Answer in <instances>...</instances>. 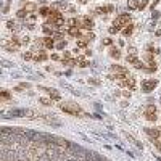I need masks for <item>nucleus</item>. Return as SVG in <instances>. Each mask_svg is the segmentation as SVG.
Segmentation results:
<instances>
[{
	"label": "nucleus",
	"instance_id": "nucleus-36",
	"mask_svg": "<svg viewBox=\"0 0 161 161\" xmlns=\"http://www.w3.org/2000/svg\"><path fill=\"white\" fill-rule=\"evenodd\" d=\"M113 44V39H105L103 40V45H111Z\"/></svg>",
	"mask_w": 161,
	"mask_h": 161
},
{
	"label": "nucleus",
	"instance_id": "nucleus-35",
	"mask_svg": "<svg viewBox=\"0 0 161 161\" xmlns=\"http://www.w3.org/2000/svg\"><path fill=\"white\" fill-rule=\"evenodd\" d=\"M129 53H131V55H137V49H135V47H129Z\"/></svg>",
	"mask_w": 161,
	"mask_h": 161
},
{
	"label": "nucleus",
	"instance_id": "nucleus-13",
	"mask_svg": "<svg viewBox=\"0 0 161 161\" xmlns=\"http://www.w3.org/2000/svg\"><path fill=\"white\" fill-rule=\"evenodd\" d=\"M81 27H68V34H69V36H71V37H81Z\"/></svg>",
	"mask_w": 161,
	"mask_h": 161
},
{
	"label": "nucleus",
	"instance_id": "nucleus-7",
	"mask_svg": "<svg viewBox=\"0 0 161 161\" xmlns=\"http://www.w3.org/2000/svg\"><path fill=\"white\" fill-rule=\"evenodd\" d=\"M66 27H82V19H79V18L66 19Z\"/></svg>",
	"mask_w": 161,
	"mask_h": 161
},
{
	"label": "nucleus",
	"instance_id": "nucleus-1",
	"mask_svg": "<svg viewBox=\"0 0 161 161\" xmlns=\"http://www.w3.org/2000/svg\"><path fill=\"white\" fill-rule=\"evenodd\" d=\"M60 108L65 113H69V115H73V116H84V111H82L81 107L76 103H60Z\"/></svg>",
	"mask_w": 161,
	"mask_h": 161
},
{
	"label": "nucleus",
	"instance_id": "nucleus-5",
	"mask_svg": "<svg viewBox=\"0 0 161 161\" xmlns=\"http://www.w3.org/2000/svg\"><path fill=\"white\" fill-rule=\"evenodd\" d=\"M158 85V81L156 79H148V81H143L142 82V89H143V92H151L153 89Z\"/></svg>",
	"mask_w": 161,
	"mask_h": 161
},
{
	"label": "nucleus",
	"instance_id": "nucleus-23",
	"mask_svg": "<svg viewBox=\"0 0 161 161\" xmlns=\"http://www.w3.org/2000/svg\"><path fill=\"white\" fill-rule=\"evenodd\" d=\"M39 15H40V16H49V15H50V8H47V7H44V8H40V11H39Z\"/></svg>",
	"mask_w": 161,
	"mask_h": 161
},
{
	"label": "nucleus",
	"instance_id": "nucleus-34",
	"mask_svg": "<svg viewBox=\"0 0 161 161\" xmlns=\"http://www.w3.org/2000/svg\"><path fill=\"white\" fill-rule=\"evenodd\" d=\"M31 42V39L29 37H23V40H21V45H27Z\"/></svg>",
	"mask_w": 161,
	"mask_h": 161
},
{
	"label": "nucleus",
	"instance_id": "nucleus-25",
	"mask_svg": "<svg viewBox=\"0 0 161 161\" xmlns=\"http://www.w3.org/2000/svg\"><path fill=\"white\" fill-rule=\"evenodd\" d=\"M119 31H123L119 26H115V24H113L111 27H110V32H111V34H116V32H119Z\"/></svg>",
	"mask_w": 161,
	"mask_h": 161
},
{
	"label": "nucleus",
	"instance_id": "nucleus-19",
	"mask_svg": "<svg viewBox=\"0 0 161 161\" xmlns=\"http://www.w3.org/2000/svg\"><path fill=\"white\" fill-rule=\"evenodd\" d=\"M139 3H140V0H129L127 5L131 10H139Z\"/></svg>",
	"mask_w": 161,
	"mask_h": 161
},
{
	"label": "nucleus",
	"instance_id": "nucleus-11",
	"mask_svg": "<svg viewBox=\"0 0 161 161\" xmlns=\"http://www.w3.org/2000/svg\"><path fill=\"white\" fill-rule=\"evenodd\" d=\"M47 58H49V55H47L44 50H40V52H37L34 55V61H45Z\"/></svg>",
	"mask_w": 161,
	"mask_h": 161
},
{
	"label": "nucleus",
	"instance_id": "nucleus-21",
	"mask_svg": "<svg viewBox=\"0 0 161 161\" xmlns=\"http://www.w3.org/2000/svg\"><path fill=\"white\" fill-rule=\"evenodd\" d=\"M39 101H40L42 105H45V107H50V105H53V99H39Z\"/></svg>",
	"mask_w": 161,
	"mask_h": 161
},
{
	"label": "nucleus",
	"instance_id": "nucleus-28",
	"mask_svg": "<svg viewBox=\"0 0 161 161\" xmlns=\"http://www.w3.org/2000/svg\"><path fill=\"white\" fill-rule=\"evenodd\" d=\"M26 16H27V11H26L24 8L18 11V18H26Z\"/></svg>",
	"mask_w": 161,
	"mask_h": 161
},
{
	"label": "nucleus",
	"instance_id": "nucleus-33",
	"mask_svg": "<svg viewBox=\"0 0 161 161\" xmlns=\"http://www.w3.org/2000/svg\"><path fill=\"white\" fill-rule=\"evenodd\" d=\"M65 47H66V42H65V40H61L60 44L57 45V49H58V50H63V49H65Z\"/></svg>",
	"mask_w": 161,
	"mask_h": 161
},
{
	"label": "nucleus",
	"instance_id": "nucleus-14",
	"mask_svg": "<svg viewBox=\"0 0 161 161\" xmlns=\"http://www.w3.org/2000/svg\"><path fill=\"white\" fill-rule=\"evenodd\" d=\"M89 42H90V39H89V37H85V36L77 37V47H87Z\"/></svg>",
	"mask_w": 161,
	"mask_h": 161
},
{
	"label": "nucleus",
	"instance_id": "nucleus-2",
	"mask_svg": "<svg viewBox=\"0 0 161 161\" xmlns=\"http://www.w3.org/2000/svg\"><path fill=\"white\" fill-rule=\"evenodd\" d=\"M115 26H119L121 29H124L127 24H131V15L129 13H123V15H118L115 23H113Z\"/></svg>",
	"mask_w": 161,
	"mask_h": 161
},
{
	"label": "nucleus",
	"instance_id": "nucleus-3",
	"mask_svg": "<svg viewBox=\"0 0 161 161\" xmlns=\"http://www.w3.org/2000/svg\"><path fill=\"white\" fill-rule=\"evenodd\" d=\"M19 45H21V40H19L18 37H11L8 42H5L3 47H5V50H8V52H16L19 49Z\"/></svg>",
	"mask_w": 161,
	"mask_h": 161
},
{
	"label": "nucleus",
	"instance_id": "nucleus-29",
	"mask_svg": "<svg viewBox=\"0 0 161 161\" xmlns=\"http://www.w3.org/2000/svg\"><path fill=\"white\" fill-rule=\"evenodd\" d=\"M53 7H57V8H66V7H68V3H66V2H60V3H55Z\"/></svg>",
	"mask_w": 161,
	"mask_h": 161
},
{
	"label": "nucleus",
	"instance_id": "nucleus-26",
	"mask_svg": "<svg viewBox=\"0 0 161 161\" xmlns=\"http://www.w3.org/2000/svg\"><path fill=\"white\" fill-rule=\"evenodd\" d=\"M29 87H31V85H29V84H27V82H24V84H21V85H18V87H16V89H15V90H18V92H21V90H23V89H29Z\"/></svg>",
	"mask_w": 161,
	"mask_h": 161
},
{
	"label": "nucleus",
	"instance_id": "nucleus-12",
	"mask_svg": "<svg viewBox=\"0 0 161 161\" xmlns=\"http://www.w3.org/2000/svg\"><path fill=\"white\" fill-rule=\"evenodd\" d=\"M111 71L116 73V74H129L127 69L123 68V66H118V65H113V66H111Z\"/></svg>",
	"mask_w": 161,
	"mask_h": 161
},
{
	"label": "nucleus",
	"instance_id": "nucleus-24",
	"mask_svg": "<svg viewBox=\"0 0 161 161\" xmlns=\"http://www.w3.org/2000/svg\"><path fill=\"white\" fill-rule=\"evenodd\" d=\"M23 58H24V60H34V52H26V53H23Z\"/></svg>",
	"mask_w": 161,
	"mask_h": 161
},
{
	"label": "nucleus",
	"instance_id": "nucleus-30",
	"mask_svg": "<svg viewBox=\"0 0 161 161\" xmlns=\"http://www.w3.org/2000/svg\"><path fill=\"white\" fill-rule=\"evenodd\" d=\"M2 99L3 100H10V93L7 90H2Z\"/></svg>",
	"mask_w": 161,
	"mask_h": 161
},
{
	"label": "nucleus",
	"instance_id": "nucleus-31",
	"mask_svg": "<svg viewBox=\"0 0 161 161\" xmlns=\"http://www.w3.org/2000/svg\"><path fill=\"white\" fill-rule=\"evenodd\" d=\"M7 27H8V29H15L16 24H15V21H7Z\"/></svg>",
	"mask_w": 161,
	"mask_h": 161
},
{
	"label": "nucleus",
	"instance_id": "nucleus-18",
	"mask_svg": "<svg viewBox=\"0 0 161 161\" xmlns=\"http://www.w3.org/2000/svg\"><path fill=\"white\" fill-rule=\"evenodd\" d=\"M110 55H111L113 58H121V52H119V49H116V47H111V49H110Z\"/></svg>",
	"mask_w": 161,
	"mask_h": 161
},
{
	"label": "nucleus",
	"instance_id": "nucleus-8",
	"mask_svg": "<svg viewBox=\"0 0 161 161\" xmlns=\"http://www.w3.org/2000/svg\"><path fill=\"white\" fill-rule=\"evenodd\" d=\"M39 89H40V90H45V92L50 95V99H53V100H60V99H61L60 92H57L55 89H47V87H39Z\"/></svg>",
	"mask_w": 161,
	"mask_h": 161
},
{
	"label": "nucleus",
	"instance_id": "nucleus-9",
	"mask_svg": "<svg viewBox=\"0 0 161 161\" xmlns=\"http://www.w3.org/2000/svg\"><path fill=\"white\" fill-rule=\"evenodd\" d=\"M42 42H44V47H45V49H53V47H55V39H53L52 36L42 37Z\"/></svg>",
	"mask_w": 161,
	"mask_h": 161
},
{
	"label": "nucleus",
	"instance_id": "nucleus-38",
	"mask_svg": "<svg viewBox=\"0 0 161 161\" xmlns=\"http://www.w3.org/2000/svg\"><path fill=\"white\" fill-rule=\"evenodd\" d=\"M79 3H82V5H84V3H87V0H79Z\"/></svg>",
	"mask_w": 161,
	"mask_h": 161
},
{
	"label": "nucleus",
	"instance_id": "nucleus-27",
	"mask_svg": "<svg viewBox=\"0 0 161 161\" xmlns=\"http://www.w3.org/2000/svg\"><path fill=\"white\" fill-rule=\"evenodd\" d=\"M153 145H155V147L161 151V140H160V137H158V139H153Z\"/></svg>",
	"mask_w": 161,
	"mask_h": 161
},
{
	"label": "nucleus",
	"instance_id": "nucleus-22",
	"mask_svg": "<svg viewBox=\"0 0 161 161\" xmlns=\"http://www.w3.org/2000/svg\"><path fill=\"white\" fill-rule=\"evenodd\" d=\"M76 60H77V66H81V68H84V66H87V65H89L87 60H85V58H82V57H77Z\"/></svg>",
	"mask_w": 161,
	"mask_h": 161
},
{
	"label": "nucleus",
	"instance_id": "nucleus-20",
	"mask_svg": "<svg viewBox=\"0 0 161 161\" xmlns=\"http://www.w3.org/2000/svg\"><path fill=\"white\" fill-rule=\"evenodd\" d=\"M126 60H127V63H132V65H135V63L139 61V58H137V55H131V53H129L127 57H126Z\"/></svg>",
	"mask_w": 161,
	"mask_h": 161
},
{
	"label": "nucleus",
	"instance_id": "nucleus-16",
	"mask_svg": "<svg viewBox=\"0 0 161 161\" xmlns=\"http://www.w3.org/2000/svg\"><path fill=\"white\" fill-rule=\"evenodd\" d=\"M132 31H134V26H132V24H127L123 31H121V32H123V36H124V37H129V36L132 34Z\"/></svg>",
	"mask_w": 161,
	"mask_h": 161
},
{
	"label": "nucleus",
	"instance_id": "nucleus-17",
	"mask_svg": "<svg viewBox=\"0 0 161 161\" xmlns=\"http://www.w3.org/2000/svg\"><path fill=\"white\" fill-rule=\"evenodd\" d=\"M145 132H147L150 137H153V139H158V137H160V131H155V129L147 127V129H145Z\"/></svg>",
	"mask_w": 161,
	"mask_h": 161
},
{
	"label": "nucleus",
	"instance_id": "nucleus-4",
	"mask_svg": "<svg viewBox=\"0 0 161 161\" xmlns=\"http://www.w3.org/2000/svg\"><path fill=\"white\" fill-rule=\"evenodd\" d=\"M145 118H147L148 121H156V108H155V105H148V107L145 108Z\"/></svg>",
	"mask_w": 161,
	"mask_h": 161
},
{
	"label": "nucleus",
	"instance_id": "nucleus-32",
	"mask_svg": "<svg viewBox=\"0 0 161 161\" xmlns=\"http://www.w3.org/2000/svg\"><path fill=\"white\" fill-rule=\"evenodd\" d=\"M147 7V0H140V3H139V10H142Z\"/></svg>",
	"mask_w": 161,
	"mask_h": 161
},
{
	"label": "nucleus",
	"instance_id": "nucleus-15",
	"mask_svg": "<svg viewBox=\"0 0 161 161\" xmlns=\"http://www.w3.org/2000/svg\"><path fill=\"white\" fill-rule=\"evenodd\" d=\"M24 10L27 11V13H32V11L37 10V5H36V3H32V2H26L24 3Z\"/></svg>",
	"mask_w": 161,
	"mask_h": 161
},
{
	"label": "nucleus",
	"instance_id": "nucleus-6",
	"mask_svg": "<svg viewBox=\"0 0 161 161\" xmlns=\"http://www.w3.org/2000/svg\"><path fill=\"white\" fill-rule=\"evenodd\" d=\"M113 11H115V7H113V5H105V7H99V8H95L97 15H107V13H113Z\"/></svg>",
	"mask_w": 161,
	"mask_h": 161
},
{
	"label": "nucleus",
	"instance_id": "nucleus-10",
	"mask_svg": "<svg viewBox=\"0 0 161 161\" xmlns=\"http://www.w3.org/2000/svg\"><path fill=\"white\" fill-rule=\"evenodd\" d=\"M82 27H84V29H92V27H93L92 18H90V16H84V18H82Z\"/></svg>",
	"mask_w": 161,
	"mask_h": 161
},
{
	"label": "nucleus",
	"instance_id": "nucleus-37",
	"mask_svg": "<svg viewBox=\"0 0 161 161\" xmlns=\"http://www.w3.org/2000/svg\"><path fill=\"white\" fill-rule=\"evenodd\" d=\"M52 60H63V58H60V55L53 53V55H52Z\"/></svg>",
	"mask_w": 161,
	"mask_h": 161
}]
</instances>
